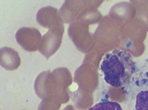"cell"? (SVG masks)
<instances>
[{"mask_svg":"<svg viewBox=\"0 0 148 110\" xmlns=\"http://www.w3.org/2000/svg\"><path fill=\"white\" fill-rule=\"evenodd\" d=\"M99 70L107 84L114 88H123L131 81L136 72V64L130 52L114 49L103 57Z\"/></svg>","mask_w":148,"mask_h":110,"instance_id":"1","label":"cell"},{"mask_svg":"<svg viewBox=\"0 0 148 110\" xmlns=\"http://www.w3.org/2000/svg\"><path fill=\"white\" fill-rule=\"evenodd\" d=\"M88 110H123L121 106L114 101H101Z\"/></svg>","mask_w":148,"mask_h":110,"instance_id":"3","label":"cell"},{"mask_svg":"<svg viewBox=\"0 0 148 110\" xmlns=\"http://www.w3.org/2000/svg\"><path fill=\"white\" fill-rule=\"evenodd\" d=\"M135 110H148V90H141L137 94Z\"/></svg>","mask_w":148,"mask_h":110,"instance_id":"2","label":"cell"}]
</instances>
